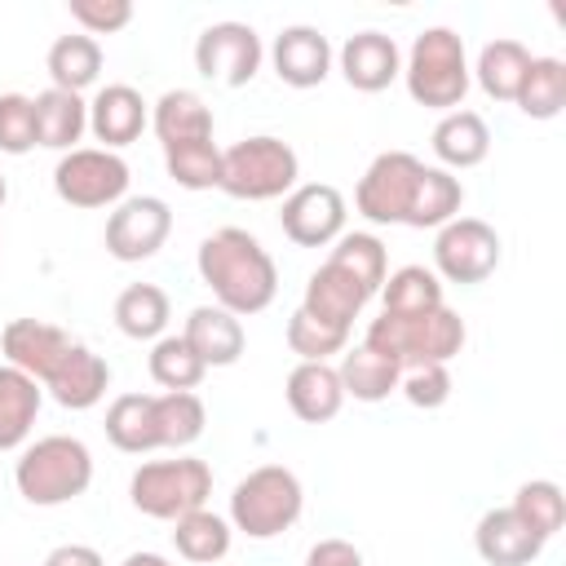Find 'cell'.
Returning a JSON list of instances; mask_svg holds the SVG:
<instances>
[{
	"mask_svg": "<svg viewBox=\"0 0 566 566\" xmlns=\"http://www.w3.org/2000/svg\"><path fill=\"white\" fill-rule=\"evenodd\" d=\"M336 376H340L345 398H358V402H380V398H389V394L398 389L402 367H398V363H389L385 354H376V349L358 345V349H349V354L340 358Z\"/></svg>",
	"mask_w": 566,
	"mask_h": 566,
	"instance_id": "30",
	"label": "cell"
},
{
	"mask_svg": "<svg viewBox=\"0 0 566 566\" xmlns=\"http://www.w3.org/2000/svg\"><path fill=\"white\" fill-rule=\"evenodd\" d=\"M305 509V491H301V478L283 464H261L252 469L234 495H230V522L234 531H243L248 539H274L283 531L296 526Z\"/></svg>",
	"mask_w": 566,
	"mask_h": 566,
	"instance_id": "6",
	"label": "cell"
},
{
	"mask_svg": "<svg viewBox=\"0 0 566 566\" xmlns=\"http://www.w3.org/2000/svg\"><path fill=\"white\" fill-rule=\"evenodd\" d=\"M13 482H18V495L35 509H57V504H71L75 495L88 491L93 482V455L80 438H66V433H49L40 442H31L22 451V460L13 464Z\"/></svg>",
	"mask_w": 566,
	"mask_h": 566,
	"instance_id": "3",
	"label": "cell"
},
{
	"mask_svg": "<svg viewBox=\"0 0 566 566\" xmlns=\"http://www.w3.org/2000/svg\"><path fill=\"white\" fill-rule=\"evenodd\" d=\"M199 279L212 287L217 305L234 318L261 314L279 292L274 256L261 248L256 234L239 226H221L199 243Z\"/></svg>",
	"mask_w": 566,
	"mask_h": 566,
	"instance_id": "1",
	"label": "cell"
},
{
	"mask_svg": "<svg viewBox=\"0 0 566 566\" xmlns=\"http://www.w3.org/2000/svg\"><path fill=\"white\" fill-rule=\"evenodd\" d=\"M460 203H464V186L460 177H451L447 168H429L420 172L416 181V195H411V208H407V221L402 226H416V230H442L447 221L460 217Z\"/></svg>",
	"mask_w": 566,
	"mask_h": 566,
	"instance_id": "27",
	"label": "cell"
},
{
	"mask_svg": "<svg viewBox=\"0 0 566 566\" xmlns=\"http://www.w3.org/2000/svg\"><path fill=\"white\" fill-rule=\"evenodd\" d=\"M544 544L562 531V522H566V495H562V486L557 482H548V478H535V482H522L517 486V495H513V504H509Z\"/></svg>",
	"mask_w": 566,
	"mask_h": 566,
	"instance_id": "38",
	"label": "cell"
},
{
	"mask_svg": "<svg viewBox=\"0 0 566 566\" xmlns=\"http://www.w3.org/2000/svg\"><path fill=\"white\" fill-rule=\"evenodd\" d=\"M367 349L385 354L389 363L407 367H429V363H451L464 349V318L447 305L429 310V314H380L367 327Z\"/></svg>",
	"mask_w": 566,
	"mask_h": 566,
	"instance_id": "2",
	"label": "cell"
},
{
	"mask_svg": "<svg viewBox=\"0 0 566 566\" xmlns=\"http://www.w3.org/2000/svg\"><path fill=\"white\" fill-rule=\"evenodd\" d=\"M124 566H168V557H159V553H133V557H124Z\"/></svg>",
	"mask_w": 566,
	"mask_h": 566,
	"instance_id": "47",
	"label": "cell"
},
{
	"mask_svg": "<svg viewBox=\"0 0 566 566\" xmlns=\"http://www.w3.org/2000/svg\"><path fill=\"white\" fill-rule=\"evenodd\" d=\"M172 544H177V553L186 562L212 566V562H221L230 553V522L208 513V509H195V513L172 522Z\"/></svg>",
	"mask_w": 566,
	"mask_h": 566,
	"instance_id": "34",
	"label": "cell"
},
{
	"mask_svg": "<svg viewBox=\"0 0 566 566\" xmlns=\"http://www.w3.org/2000/svg\"><path fill=\"white\" fill-rule=\"evenodd\" d=\"M181 340L195 349L203 367H230L243 358V323L221 305H195L186 314Z\"/></svg>",
	"mask_w": 566,
	"mask_h": 566,
	"instance_id": "20",
	"label": "cell"
},
{
	"mask_svg": "<svg viewBox=\"0 0 566 566\" xmlns=\"http://www.w3.org/2000/svg\"><path fill=\"white\" fill-rule=\"evenodd\" d=\"M203 424H208V411H203L199 394H190V389L155 394V429H159V447L181 451V447L199 442Z\"/></svg>",
	"mask_w": 566,
	"mask_h": 566,
	"instance_id": "36",
	"label": "cell"
},
{
	"mask_svg": "<svg viewBox=\"0 0 566 566\" xmlns=\"http://www.w3.org/2000/svg\"><path fill=\"white\" fill-rule=\"evenodd\" d=\"M35 146V106L22 93H0V150L27 155Z\"/></svg>",
	"mask_w": 566,
	"mask_h": 566,
	"instance_id": "42",
	"label": "cell"
},
{
	"mask_svg": "<svg viewBox=\"0 0 566 566\" xmlns=\"http://www.w3.org/2000/svg\"><path fill=\"white\" fill-rule=\"evenodd\" d=\"M49 75L62 93H84L102 75V44L93 35H57L49 49Z\"/></svg>",
	"mask_w": 566,
	"mask_h": 566,
	"instance_id": "32",
	"label": "cell"
},
{
	"mask_svg": "<svg viewBox=\"0 0 566 566\" xmlns=\"http://www.w3.org/2000/svg\"><path fill=\"white\" fill-rule=\"evenodd\" d=\"M150 128L164 146H181V142H203L212 137V111L199 93L190 88H168L155 111H150Z\"/></svg>",
	"mask_w": 566,
	"mask_h": 566,
	"instance_id": "25",
	"label": "cell"
},
{
	"mask_svg": "<svg viewBox=\"0 0 566 566\" xmlns=\"http://www.w3.org/2000/svg\"><path fill=\"white\" fill-rule=\"evenodd\" d=\"M71 18L84 27V35H115L133 22V4L128 0H66Z\"/></svg>",
	"mask_w": 566,
	"mask_h": 566,
	"instance_id": "44",
	"label": "cell"
},
{
	"mask_svg": "<svg viewBox=\"0 0 566 566\" xmlns=\"http://www.w3.org/2000/svg\"><path fill=\"white\" fill-rule=\"evenodd\" d=\"M500 265V234L478 217H455L433 239V274L447 283H482Z\"/></svg>",
	"mask_w": 566,
	"mask_h": 566,
	"instance_id": "11",
	"label": "cell"
},
{
	"mask_svg": "<svg viewBox=\"0 0 566 566\" xmlns=\"http://www.w3.org/2000/svg\"><path fill=\"white\" fill-rule=\"evenodd\" d=\"M270 62H274V75L292 88H314L327 80L332 71V44L318 27H283L274 35V49H270Z\"/></svg>",
	"mask_w": 566,
	"mask_h": 566,
	"instance_id": "15",
	"label": "cell"
},
{
	"mask_svg": "<svg viewBox=\"0 0 566 566\" xmlns=\"http://www.w3.org/2000/svg\"><path fill=\"white\" fill-rule=\"evenodd\" d=\"M106 385H111V367H106V358L93 354L88 345H75V349L62 358V367L44 380V389L53 394V402L66 407V411H88V407H97V402L106 398Z\"/></svg>",
	"mask_w": 566,
	"mask_h": 566,
	"instance_id": "21",
	"label": "cell"
},
{
	"mask_svg": "<svg viewBox=\"0 0 566 566\" xmlns=\"http://www.w3.org/2000/svg\"><path fill=\"white\" fill-rule=\"evenodd\" d=\"M53 190L71 208H111L128 195V164L102 146H75L53 168Z\"/></svg>",
	"mask_w": 566,
	"mask_h": 566,
	"instance_id": "8",
	"label": "cell"
},
{
	"mask_svg": "<svg viewBox=\"0 0 566 566\" xmlns=\"http://www.w3.org/2000/svg\"><path fill=\"white\" fill-rule=\"evenodd\" d=\"M473 544H478V557L486 566H531L544 553V539L513 509L482 513V522L473 531Z\"/></svg>",
	"mask_w": 566,
	"mask_h": 566,
	"instance_id": "18",
	"label": "cell"
},
{
	"mask_svg": "<svg viewBox=\"0 0 566 566\" xmlns=\"http://www.w3.org/2000/svg\"><path fill=\"white\" fill-rule=\"evenodd\" d=\"M35 106V146L49 150H75V142L88 128V102L80 93H62V88H44L31 97Z\"/></svg>",
	"mask_w": 566,
	"mask_h": 566,
	"instance_id": "24",
	"label": "cell"
},
{
	"mask_svg": "<svg viewBox=\"0 0 566 566\" xmlns=\"http://www.w3.org/2000/svg\"><path fill=\"white\" fill-rule=\"evenodd\" d=\"M106 438L128 451V455H146L159 451V429H155V394H119L106 407Z\"/></svg>",
	"mask_w": 566,
	"mask_h": 566,
	"instance_id": "28",
	"label": "cell"
},
{
	"mask_svg": "<svg viewBox=\"0 0 566 566\" xmlns=\"http://www.w3.org/2000/svg\"><path fill=\"white\" fill-rule=\"evenodd\" d=\"M367 301H371V296L363 292V283H358L354 274H345L340 265L323 261V265L310 274V283H305L301 310L314 314V318H323V323H332V327H345V332H349Z\"/></svg>",
	"mask_w": 566,
	"mask_h": 566,
	"instance_id": "19",
	"label": "cell"
},
{
	"mask_svg": "<svg viewBox=\"0 0 566 566\" xmlns=\"http://www.w3.org/2000/svg\"><path fill=\"white\" fill-rule=\"evenodd\" d=\"M407 93L411 102L429 106V111H460L464 93H469V57H464V40L451 27H429L411 40L407 66H402Z\"/></svg>",
	"mask_w": 566,
	"mask_h": 566,
	"instance_id": "4",
	"label": "cell"
},
{
	"mask_svg": "<svg viewBox=\"0 0 566 566\" xmlns=\"http://www.w3.org/2000/svg\"><path fill=\"white\" fill-rule=\"evenodd\" d=\"M44 566H106V562H102V553L88 548V544H57V548L44 557Z\"/></svg>",
	"mask_w": 566,
	"mask_h": 566,
	"instance_id": "46",
	"label": "cell"
},
{
	"mask_svg": "<svg viewBox=\"0 0 566 566\" xmlns=\"http://www.w3.org/2000/svg\"><path fill=\"white\" fill-rule=\"evenodd\" d=\"M380 296H385V314L411 318V314H429V310L442 305V283H438V274L424 270V265H402V270L385 274Z\"/></svg>",
	"mask_w": 566,
	"mask_h": 566,
	"instance_id": "35",
	"label": "cell"
},
{
	"mask_svg": "<svg viewBox=\"0 0 566 566\" xmlns=\"http://www.w3.org/2000/svg\"><path fill=\"white\" fill-rule=\"evenodd\" d=\"M420 172H424V164H420L411 150H385V155H376V159L367 164V172L358 177L354 208H358L367 221H376V226H402Z\"/></svg>",
	"mask_w": 566,
	"mask_h": 566,
	"instance_id": "9",
	"label": "cell"
},
{
	"mask_svg": "<svg viewBox=\"0 0 566 566\" xmlns=\"http://www.w3.org/2000/svg\"><path fill=\"white\" fill-rule=\"evenodd\" d=\"M398 389L407 394V402H411V407L433 411V407H442V402L451 398V371H447V363L407 367V371H402V380H398Z\"/></svg>",
	"mask_w": 566,
	"mask_h": 566,
	"instance_id": "43",
	"label": "cell"
},
{
	"mask_svg": "<svg viewBox=\"0 0 566 566\" xmlns=\"http://www.w3.org/2000/svg\"><path fill=\"white\" fill-rule=\"evenodd\" d=\"M75 345H80V340H71L62 327L40 323V318H13V323L0 332V349H4L9 367L27 371V376L40 380V385L62 367V358H66Z\"/></svg>",
	"mask_w": 566,
	"mask_h": 566,
	"instance_id": "14",
	"label": "cell"
},
{
	"mask_svg": "<svg viewBox=\"0 0 566 566\" xmlns=\"http://www.w3.org/2000/svg\"><path fill=\"white\" fill-rule=\"evenodd\" d=\"M133 509L155 517V522H177L195 509L208 504L212 495V469L195 455H177V460H150L133 473L128 482Z\"/></svg>",
	"mask_w": 566,
	"mask_h": 566,
	"instance_id": "7",
	"label": "cell"
},
{
	"mask_svg": "<svg viewBox=\"0 0 566 566\" xmlns=\"http://www.w3.org/2000/svg\"><path fill=\"white\" fill-rule=\"evenodd\" d=\"M349 345V332L345 327H332L305 310H296L287 318V349L301 354V363H327L332 354H340Z\"/></svg>",
	"mask_w": 566,
	"mask_h": 566,
	"instance_id": "41",
	"label": "cell"
},
{
	"mask_svg": "<svg viewBox=\"0 0 566 566\" xmlns=\"http://www.w3.org/2000/svg\"><path fill=\"white\" fill-rule=\"evenodd\" d=\"M305 566H367V562L349 539H318L305 553Z\"/></svg>",
	"mask_w": 566,
	"mask_h": 566,
	"instance_id": "45",
	"label": "cell"
},
{
	"mask_svg": "<svg viewBox=\"0 0 566 566\" xmlns=\"http://www.w3.org/2000/svg\"><path fill=\"white\" fill-rule=\"evenodd\" d=\"M146 124H150V111H146L142 93H137L133 84H106V88H97V97L88 102V128H93V137L102 142V150L133 146Z\"/></svg>",
	"mask_w": 566,
	"mask_h": 566,
	"instance_id": "16",
	"label": "cell"
},
{
	"mask_svg": "<svg viewBox=\"0 0 566 566\" xmlns=\"http://www.w3.org/2000/svg\"><path fill=\"white\" fill-rule=\"evenodd\" d=\"M168 318H172L168 292L155 287V283H133L115 296V327L133 340H159Z\"/></svg>",
	"mask_w": 566,
	"mask_h": 566,
	"instance_id": "29",
	"label": "cell"
},
{
	"mask_svg": "<svg viewBox=\"0 0 566 566\" xmlns=\"http://www.w3.org/2000/svg\"><path fill=\"white\" fill-rule=\"evenodd\" d=\"M526 66H531V49H526L522 40H491V44H482L473 75H478V84H482L486 97L513 102L517 88H522Z\"/></svg>",
	"mask_w": 566,
	"mask_h": 566,
	"instance_id": "31",
	"label": "cell"
},
{
	"mask_svg": "<svg viewBox=\"0 0 566 566\" xmlns=\"http://www.w3.org/2000/svg\"><path fill=\"white\" fill-rule=\"evenodd\" d=\"M491 150V128L478 111H447L433 128V155L447 168H473Z\"/></svg>",
	"mask_w": 566,
	"mask_h": 566,
	"instance_id": "26",
	"label": "cell"
},
{
	"mask_svg": "<svg viewBox=\"0 0 566 566\" xmlns=\"http://www.w3.org/2000/svg\"><path fill=\"white\" fill-rule=\"evenodd\" d=\"M340 75L358 93H380L402 75V53L380 31H358L340 44Z\"/></svg>",
	"mask_w": 566,
	"mask_h": 566,
	"instance_id": "17",
	"label": "cell"
},
{
	"mask_svg": "<svg viewBox=\"0 0 566 566\" xmlns=\"http://www.w3.org/2000/svg\"><path fill=\"white\" fill-rule=\"evenodd\" d=\"M172 234V208L159 195H133L119 199L106 217V252L115 261H146L164 248Z\"/></svg>",
	"mask_w": 566,
	"mask_h": 566,
	"instance_id": "12",
	"label": "cell"
},
{
	"mask_svg": "<svg viewBox=\"0 0 566 566\" xmlns=\"http://www.w3.org/2000/svg\"><path fill=\"white\" fill-rule=\"evenodd\" d=\"M279 226L296 248H327L345 234V199L327 181L296 186L292 195H283Z\"/></svg>",
	"mask_w": 566,
	"mask_h": 566,
	"instance_id": "13",
	"label": "cell"
},
{
	"mask_svg": "<svg viewBox=\"0 0 566 566\" xmlns=\"http://www.w3.org/2000/svg\"><path fill=\"white\" fill-rule=\"evenodd\" d=\"M301 177V159L287 142L279 137H243L230 150H221V181L217 190H226L230 199H283L296 190Z\"/></svg>",
	"mask_w": 566,
	"mask_h": 566,
	"instance_id": "5",
	"label": "cell"
},
{
	"mask_svg": "<svg viewBox=\"0 0 566 566\" xmlns=\"http://www.w3.org/2000/svg\"><path fill=\"white\" fill-rule=\"evenodd\" d=\"M283 394H287L292 416L305 420V424H327L340 411V402H345L340 376L327 363H301V367H292Z\"/></svg>",
	"mask_w": 566,
	"mask_h": 566,
	"instance_id": "22",
	"label": "cell"
},
{
	"mask_svg": "<svg viewBox=\"0 0 566 566\" xmlns=\"http://www.w3.org/2000/svg\"><path fill=\"white\" fill-rule=\"evenodd\" d=\"M4 195H9V186H4V177H0V203H4Z\"/></svg>",
	"mask_w": 566,
	"mask_h": 566,
	"instance_id": "48",
	"label": "cell"
},
{
	"mask_svg": "<svg viewBox=\"0 0 566 566\" xmlns=\"http://www.w3.org/2000/svg\"><path fill=\"white\" fill-rule=\"evenodd\" d=\"M327 261H332V265H340L345 274H354V279L363 283V292H367V296H376V292H380V283H385V274H389V252H385V243H380L376 234H363V230L340 234Z\"/></svg>",
	"mask_w": 566,
	"mask_h": 566,
	"instance_id": "37",
	"label": "cell"
},
{
	"mask_svg": "<svg viewBox=\"0 0 566 566\" xmlns=\"http://www.w3.org/2000/svg\"><path fill=\"white\" fill-rule=\"evenodd\" d=\"M513 102L531 119H557L566 106V62L562 57H531Z\"/></svg>",
	"mask_w": 566,
	"mask_h": 566,
	"instance_id": "33",
	"label": "cell"
},
{
	"mask_svg": "<svg viewBox=\"0 0 566 566\" xmlns=\"http://www.w3.org/2000/svg\"><path fill=\"white\" fill-rule=\"evenodd\" d=\"M164 168L177 186L186 190H212L221 181V150L212 146V137L203 142H181V146H164Z\"/></svg>",
	"mask_w": 566,
	"mask_h": 566,
	"instance_id": "39",
	"label": "cell"
},
{
	"mask_svg": "<svg viewBox=\"0 0 566 566\" xmlns=\"http://www.w3.org/2000/svg\"><path fill=\"white\" fill-rule=\"evenodd\" d=\"M261 35L248 22H212L195 40V71L226 88H243L261 71Z\"/></svg>",
	"mask_w": 566,
	"mask_h": 566,
	"instance_id": "10",
	"label": "cell"
},
{
	"mask_svg": "<svg viewBox=\"0 0 566 566\" xmlns=\"http://www.w3.org/2000/svg\"><path fill=\"white\" fill-rule=\"evenodd\" d=\"M150 376L164 394H177V389H190L208 376V367L195 358V349L181 340V336H159L155 349H150Z\"/></svg>",
	"mask_w": 566,
	"mask_h": 566,
	"instance_id": "40",
	"label": "cell"
},
{
	"mask_svg": "<svg viewBox=\"0 0 566 566\" xmlns=\"http://www.w3.org/2000/svg\"><path fill=\"white\" fill-rule=\"evenodd\" d=\"M40 402H44V385L4 363L0 367V451H18L31 438Z\"/></svg>",
	"mask_w": 566,
	"mask_h": 566,
	"instance_id": "23",
	"label": "cell"
}]
</instances>
